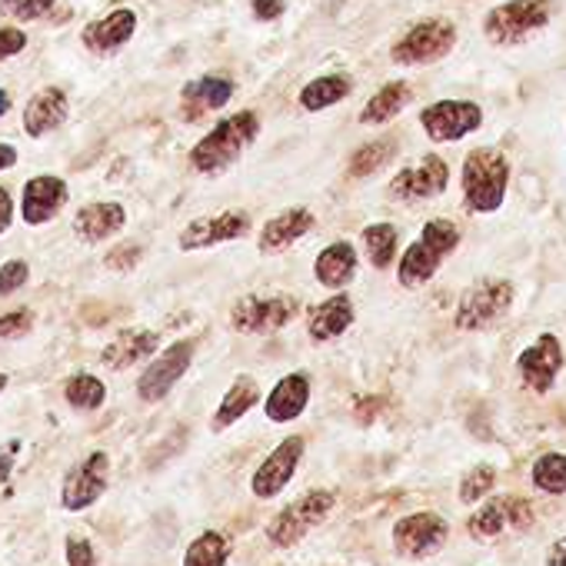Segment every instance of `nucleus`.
Returning a JSON list of instances; mask_svg holds the SVG:
<instances>
[{
    "label": "nucleus",
    "mask_w": 566,
    "mask_h": 566,
    "mask_svg": "<svg viewBox=\"0 0 566 566\" xmlns=\"http://www.w3.org/2000/svg\"><path fill=\"white\" fill-rule=\"evenodd\" d=\"M317 217L311 207H287V210H280L273 213L260 233H256V250L263 256H273V253H283V250H291L297 240H304L311 230H314Z\"/></svg>",
    "instance_id": "4468645a"
},
{
    "label": "nucleus",
    "mask_w": 566,
    "mask_h": 566,
    "mask_svg": "<svg viewBox=\"0 0 566 566\" xmlns=\"http://www.w3.org/2000/svg\"><path fill=\"white\" fill-rule=\"evenodd\" d=\"M127 223V210L117 200H97L77 210L74 217V233L84 243H104L111 237H117Z\"/></svg>",
    "instance_id": "5701e85b"
},
{
    "label": "nucleus",
    "mask_w": 566,
    "mask_h": 566,
    "mask_svg": "<svg viewBox=\"0 0 566 566\" xmlns=\"http://www.w3.org/2000/svg\"><path fill=\"white\" fill-rule=\"evenodd\" d=\"M493 483H496L493 467H473V470L463 476V483H460V500H463V503H476V500H483V496L493 490Z\"/></svg>",
    "instance_id": "e433bc0d"
},
{
    "label": "nucleus",
    "mask_w": 566,
    "mask_h": 566,
    "mask_svg": "<svg viewBox=\"0 0 566 566\" xmlns=\"http://www.w3.org/2000/svg\"><path fill=\"white\" fill-rule=\"evenodd\" d=\"M546 566H566V536H563V539H556V543L549 546Z\"/></svg>",
    "instance_id": "a18cd8bd"
},
{
    "label": "nucleus",
    "mask_w": 566,
    "mask_h": 566,
    "mask_svg": "<svg viewBox=\"0 0 566 566\" xmlns=\"http://www.w3.org/2000/svg\"><path fill=\"white\" fill-rule=\"evenodd\" d=\"M301 314L297 294H247L230 307V331L237 334H276Z\"/></svg>",
    "instance_id": "0eeeda50"
},
{
    "label": "nucleus",
    "mask_w": 566,
    "mask_h": 566,
    "mask_svg": "<svg viewBox=\"0 0 566 566\" xmlns=\"http://www.w3.org/2000/svg\"><path fill=\"white\" fill-rule=\"evenodd\" d=\"M394 157H397V137H394V134L377 137V140L364 144L360 150H354L347 174H350V177H357V180H364V177H370V174L384 170Z\"/></svg>",
    "instance_id": "7c9ffc66"
},
{
    "label": "nucleus",
    "mask_w": 566,
    "mask_h": 566,
    "mask_svg": "<svg viewBox=\"0 0 566 566\" xmlns=\"http://www.w3.org/2000/svg\"><path fill=\"white\" fill-rule=\"evenodd\" d=\"M420 127L433 144H453L483 127V107L476 101H433L420 111Z\"/></svg>",
    "instance_id": "6e6552de"
},
{
    "label": "nucleus",
    "mask_w": 566,
    "mask_h": 566,
    "mask_svg": "<svg viewBox=\"0 0 566 566\" xmlns=\"http://www.w3.org/2000/svg\"><path fill=\"white\" fill-rule=\"evenodd\" d=\"M250 230H253V217L247 210H220V213L190 220L180 230L177 243H180V250H207V247H217V243L243 240Z\"/></svg>",
    "instance_id": "f8f14e48"
},
{
    "label": "nucleus",
    "mask_w": 566,
    "mask_h": 566,
    "mask_svg": "<svg viewBox=\"0 0 566 566\" xmlns=\"http://www.w3.org/2000/svg\"><path fill=\"white\" fill-rule=\"evenodd\" d=\"M14 164H18V147L0 144V170H8V167H14Z\"/></svg>",
    "instance_id": "49530a36"
},
{
    "label": "nucleus",
    "mask_w": 566,
    "mask_h": 566,
    "mask_svg": "<svg viewBox=\"0 0 566 566\" xmlns=\"http://www.w3.org/2000/svg\"><path fill=\"white\" fill-rule=\"evenodd\" d=\"M64 397H67V403L77 407V410H101L104 400H107V387H104V380L94 377V374H74V377L67 380V387H64Z\"/></svg>",
    "instance_id": "473e14b6"
},
{
    "label": "nucleus",
    "mask_w": 566,
    "mask_h": 566,
    "mask_svg": "<svg viewBox=\"0 0 566 566\" xmlns=\"http://www.w3.org/2000/svg\"><path fill=\"white\" fill-rule=\"evenodd\" d=\"M256 403H260V387H256V380H253L250 374H240V377L230 384V390L223 394V400H220V407H217L210 427H213V430H227V427H233L240 417H247Z\"/></svg>",
    "instance_id": "c85d7f7f"
},
{
    "label": "nucleus",
    "mask_w": 566,
    "mask_h": 566,
    "mask_svg": "<svg viewBox=\"0 0 566 566\" xmlns=\"http://www.w3.org/2000/svg\"><path fill=\"white\" fill-rule=\"evenodd\" d=\"M71 114V97L64 87H44L41 94H34L24 107V130L31 137H44L51 130H57Z\"/></svg>",
    "instance_id": "393cba45"
},
{
    "label": "nucleus",
    "mask_w": 566,
    "mask_h": 566,
    "mask_svg": "<svg viewBox=\"0 0 566 566\" xmlns=\"http://www.w3.org/2000/svg\"><path fill=\"white\" fill-rule=\"evenodd\" d=\"M193 350H197V340H177V344H170L167 350H160V354L147 364V370L140 374V380H137V397H140L144 403L164 400V397L177 387V380L190 370Z\"/></svg>",
    "instance_id": "9b49d317"
},
{
    "label": "nucleus",
    "mask_w": 566,
    "mask_h": 566,
    "mask_svg": "<svg viewBox=\"0 0 566 566\" xmlns=\"http://www.w3.org/2000/svg\"><path fill=\"white\" fill-rule=\"evenodd\" d=\"M28 276H31V266H28V260H8L4 266H0V294H18L24 283H28Z\"/></svg>",
    "instance_id": "4c0bfd02"
},
{
    "label": "nucleus",
    "mask_w": 566,
    "mask_h": 566,
    "mask_svg": "<svg viewBox=\"0 0 566 566\" xmlns=\"http://www.w3.org/2000/svg\"><path fill=\"white\" fill-rule=\"evenodd\" d=\"M360 243L374 270H387L400 256V233L394 223H367L360 233Z\"/></svg>",
    "instance_id": "c756f323"
},
{
    "label": "nucleus",
    "mask_w": 566,
    "mask_h": 566,
    "mask_svg": "<svg viewBox=\"0 0 566 566\" xmlns=\"http://www.w3.org/2000/svg\"><path fill=\"white\" fill-rule=\"evenodd\" d=\"M71 200V187L67 180L54 177V174H41V177H31L24 184V193H21V217L28 227H41V223H51L64 203Z\"/></svg>",
    "instance_id": "2eb2a0df"
},
{
    "label": "nucleus",
    "mask_w": 566,
    "mask_h": 566,
    "mask_svg": "<svg viewBox=\"0 0 566 566\" xmlns=\"http://www.w3.org/2000/svg\"><path fill=\"white\" fill-rule=\"evenodd\" d=\"M510 157L500 147H473L460 167L463 203L470 213H496L510 190Z\"/></svg>",
    "instance_id": "f03ea898"
},
{
    "label": "nucleus",
    "mask_w": 566,
    "mask_h": 566,
    "mask_svg": "<svg viewBox=\"0 0 566 566\" xmlns=\"http://www.w3.org/2000/svg\"><path fill=\"white\" fill-rule=\"evenodd\" d=\"M563 370V344L556 334H539L520 357H516V374L533 394H549L556 377Z\"/></svg>",
    "instance_id": "ddd939ff"
},
{
    "label": "nucleus",
    "mask_w": 566,
    "mask_h": 566,
    "mask_svg": "<svg viewBox=\"0 0 566 566\" xmlns=\"http://www.w3.org/2000/svg\"><path fill=\"white\" fill-rule=\"evenodd\" d=\"M450 187V164L440 154H423L403 164L390 180V200H433Z\"/></svg>",
    "instance_id": "1a4fd4ad"
},
{
    "label": "nucleus",
    "mask_w": 566,
    "mask_h": 566,
    "mask_svg": "<svg viewBox=\"0 0 566 566\" xmlns=\"http://www.w3.org/2000/svg\"><path fill=\"white\" fill-rule=\"evenodd\" d=\"M137 34V14L130 8H117L97 21H91L84 31H81V44L97 54V57H111L117 54L124 44H130V38Z\"/></svg>",
    "instance_id": "aec40b11"
},
{
    "label": "nucleus",
    "mask_w": 566,
    "mask_h": 566,
    "mask_svg": "<svg viewBox=\"0 0 566 566\" xmlns=\"http://www.w3.org/2000/svg\"><path fill=\"white\" fill-rule=\"evenodd\" d=\"M137 260H140V247H137V243H124V247H117V250L107 256V266H111V270H130Z\"/></svg>",
    "instance_id": "37998d69"
},
{
    "label": "nucleus",
    "mask_w": 566,
    "mask_h": 566,
    "mask_svg": "<svg viewBox=\"0 0 566 566\" xmlns=\"http://www.w3.org/2000/svg\"><path fill=\"white\" fill-rule=\"evenodd\" d=\"M107 480H111V460H107L104 450H97L67 473V480H64V506L67 510H84V506L97 503L104 496V490H107Z\"/></svg>",
    "instance_id": "a211bd4d"
},
{
    "label": "nucleus",
    "mask_w": 566,
    "mask_h": 566,
    "mask_svg": "<svg viewBox=\"0 0 566 566\" xmlns=\"http://www.w3.org/2000/svg\"><path fill=\"white\" fill-rule=\"evenodd\" d=\"M34 314L31 311H8V314H0V337H18L31 327Z\"/></svg>",
    "instance_id": "79ce46f5"
},
{
    "label": "nucleus",
    "mask_w": 566,
    "mask_h": 566,
    "mask_svg": "<svg viewBox=\"0 0 566 566\" xmlns=\"http://www.w3.org/2000/svg\"><path fill=\"white\" fill-rule=\"evenodd\" d=\"M453 48H457V24L447 18H423L394 41L390 61L397 67H427L450 57Z\"/></svg>",
    "instance_id": "423d86ee"
},
{
    "label": "nucleus",
    "mask_w": 566,
    "mask_h": 566,
    "mask_svg": "<svg viewBox=\"0 0 566 566\" xmlns=\"http://www.w3.org/2000/svg\"><path fill=\"white\" fill-rule=\"evenodd\" d=\"M260 134V117L256 111H237L223 120H217V127L207 130V137H200L190 147V167L203 177H217L223 170H230L243 150L256 140Z\"/></svg>",
    "instance_id": "f257e3e1"
},
{
    "label": "nucleus",
    "mask_w": 566,
    "mask_h": 566,
    "mask_svg": "<svg viewBox=\"0 0 566 566\" xmlns=\"http://www.w3.org/2000/svg\"><path fill=\"white\" fill-rule=\"evenodd\" d=\"M307 403H311V374L297 370V374H287L276 380V387L270 390V397L263 403V413L273 423H291L307 410Z\"/></svg>",
    "instance_id": "4be33fe9"
},
{
    "label": "nucleus",
    "mask_w": 566,
    "mask_h": 566,
    "mask_svg": "<svg viewBox=\"0 0 566 566\" xmlns=\"http://www.w3.org/2000/svg\"><path fill=\"white\" fill-rule=\"evenodd\" d=\"M553 18V0H503L483 14V34L496 48H513L543 31Z\"/></svg>",
    "instance_id": "20e7f679"
},
{
    "label": "nucleus",
    "mask_w": 566,
    "mask_h": 566,
    "mask_svg": "<svg viewBox=\"0 0 566 566\" xmlns=\"http://www.w3.org/2000/svg\"><path fill=\"white\" fill-rule=\"evenodd\" d=\"M447 539V523L437 513H410L394 526V546L400 556L423 559L437 553Z\"/></svg>",
    "instance_id": "dca6fc26"
},
{
    "label": "nucleus",
    "mask_w": 566,
    "mask_h": 566,
    "mask_svg": "<svg viewBox=\"0 0 566 566\" xmlns=\"http://www.w3.org/2000/svg\"><path fill=\"white\" fill-rule=\"evenodd\" d=\"M4 390H8V374L0 370V394H4Z\"/></svg>",
    "instance_id": "09e8293b"
},
{
    "label": "nucleus",
    "mask_w": 566,
    "mask_h": 566,
    "mask_svg": "<svg viewBox=\"0 0 566 566\" xmlns=\"http://www.w3.org/2000/svg\"><path fill=\"white\" fill-rule=\"evenodd\" d=\"M460 227L447 217H430L420 227V237L403 250V256L397 260V280L403 287H423L437 276V270L443 266V260L450 253H457L460 247Z\"/></svg>",
    "instance_id": "7ed1b4c3"
},
{
    "label": "nucleus",
    "mask_w": 566,
    "mask_h": 566,
    "mask_svg": "<svg viewBox=\"0 0 566 566\" xmlns=\"http://www.w3.org/2000/svg\"><path fill=\"white\" fill-rule=\"evenodd\" d=\"M301 460H304V440H301V437H287V440H283V443L256 467V473H253V493L263 496V500L276 496L283 486H287V483L294 480Z\"/></svg>",
    "instance_id": "6ab92c4d"
},
{
    "label": "nucleus",
    "mask_w": 566,
    "mask_h": 566,
    "mask_svg": "<svg viewBox=\"0 0 566 566\" xmlns=\"http://www.w3.org/2000/svg\"><path fill=\"white\" fill-rule=\"evenodd\" d=\"M334 510V496L327 490H311L301 500H294L291 506H283L276 513V520L270 523V543L273 546H294L297 539H304L327 513Z\"/></svg>",
    "instance_id": "9d476101"
},
{
    "label": "nucleus",
    "mask_w": 566,
    "mask_h": 566,
    "mask_svg": "<svg viewBox=\"0 0 566 566\" xmlns=\"http://www.w3.org/2000/svg\"><path fill=\"white\" fill-rule=\"evenodd\" d=\"M28 48V34L18 28H0V61H11Z\"/></svg>",
    "instance_id": "58836bf2"
},
{
    "label": "nucleus",
    "mask_w": 566,
    "mask_h": 566,
    "mask_svg": "<svg viewBox=\"0 0 566 566\" xmlns=\"http://www.w3.org/2000/svg\"><path fill=\"white\" fill-rule=\"evenodd\" d=\"M14 223V197L8 187H0V233H8Z\"/></svg>",
    "instance_id": "c03bdc74"
},
{
    "label": "nucleus",
    "mask_w": 566,
    "mask_h": 566,
    "mask_svg": "<svg viewBox=\"0 0 566 566\" xmlns=\"http://www.w3.org/2000/svg\"><path fill=\"white\" fill-rule=\"evenodd\" d=\"M233 97V81L227 74H203L197 81H187L180 91V117L187 124L203 120L213 111H223Z\"/></svg>",
    "instance_id": "f3484780"
},
{
    "label": "nucleus",
    "mask_w": 566,
    "mask_h": 566,
    "mask_svg": "<svg viewBox=\"0 0 566 566\" xmlns=\"http://www.w3.org/2000/svg\"><path fill=\"white\" fill-rule=\"evenodd\" d=\"M354 91V81L347 74H324V77H314L301 87L297 94V104L307 111V114H321V111H331L337 104H344Z\"/></svg>",
    "instance_id": "bb28decb"
},
{
    "label": "nucleus",
    "mask_w": 566,
    "mask_h": 566,
    "mask_svg": "<svg viewBox=\"0 0 566 566\" xmlns=\"http://www.w3.org/2000/svg\"><path fill=\"white\" fill-rule=\"evenodd\" d=\"M413 101V87L407 81H387L360 111V124L364 127H380V124H390L407 104Z\"/></svg>",
    "instance_id": "cd10ccee"
},
{
    "label": "nucleus",
    "mask_w": 566,
    "mask_h": 566,
    "mask_svg": "<svg viewBox=\"0 0 566 566\" xmlns=\"http://www.w3.org/2000/svg\"><path fill=\"white\" fill-rule=\"evenodd\" d=\"M520 503L516 500H496V503H486L483 510H476L470 516V533L476 539H493L496 533H503L506 523H513V510Z\"/></svg>",
    "instance_id": "2f4dec72"
},
{
    "label": "nucleus",
    "mask_w": 566,
    "mask_h": 566,
    "mask_svg": "<svg viewBox=\"0 0 566 566\" xmlns=\"http://www.w3.org/2000/svg\"><path fill=\"white\" fill-rule=\"evenodd\" d=\"M160 347V337L154 331H124L104 347V364L111 370H127L140 360H150Z\"/></svg>",
    "instance_id": "a878e982"
},
{
    "label": "nucleus",
    "mask_w": 566,
    "mask_h": 566,
    "mask_svg": "<svg viewBox=\"0 0 566 566\" xmlns=\"http://www.w3.org/2000/svg\"><path fill=\"white\" fill-rule=\"evenodd\" d=\"M533 483L543 493H566V453H543L533 463Z\"/></svg>",
    "instance_id": "f704fd0d"
},
{
    "label": "nucleus",
    "mask_w": 566,
    "mask_h": 566,
    "mask_svg": "<svg viewBox=\"0 0 566 566\" xmlns=\"http://www.w3.org/2000/svg\"><path fill=\"white\" fill-rule=\"evenodd\" d=\"M11 111V94L8 91H0V117H4Z\"/></svg>",
    "instance_id": "de8ad7c7"
},
{
    "label": "nucleus",
    "mask_w": 566,
    "mask_h": 566,
    "mask_svg": "<svg viewBox=\"0 0 566 566\" xmlns=\"http://www.w3.org/2000/svg\"><path fill=\"white\" fill-rule=\"evenodd\" d=\"M57 0H0V18L11 21H38L44 18Z\"/></svg>",
    "instance_id": "c9c22d12"
},
{
    "label": "nucleus",
    "mask_w": 566,
    "mask_h": 566,
    "mask_svg": "<svg viewBox=\"0 0 566 566\" xmlns=\"http://www.w3.org/2000/svg\"><path fill=\"white\" fill-rule=\"evenodd\" d=\"M250 14H253L260 24L280 21L283 14H287V0H250Z\"/></svg>",
    "instance_id": "ea45409f"
},
{
    "label": "nucleus",
    "mask_w": 566,
    "mask_h": 566,
    "mask_svg": "<svg viewBox=\"0 0 566 566\" xmlns=\"http://www.w3.org/2000/svg\"><path fill=\"white\" fill-rule=\"evenodd\" d=\"M357 321V307L350 301V294L344 291H334V297H324L321 304L311 307L307 314V334L314 344H327V340H337L344 337Z\"/></svg>",
    "instance_id": "412c9836"
},
{
    "label": "nucleus",
    "mask_w": 566,
    "mask_h": 566,
    "mask_svg": "<svg viewBox=\"0 0 566 566\" xmlns=\"http://www.w3.org/2000/svg\"><path fill=\"white\" fill-rule=\"evenodd\" d=\"M67 566H97V553L87 539L71 536L67 539Z\"/></svg>",
    "instance_id": "a19ab883"
},
{
    "label": "nucleus",
    "mask_w": 566,
    "mask_h": 566,
    "mask_svg": "<svg viewBox=\"0 0 566 566\" xmlns=\"http://www.w3.org/2000/svg\"><path fill=\"white\" fill-rule=\"evenodd\" d=\"M357 263H360L357 247L350 240H334L331 247H324L317 253L314 276H317L321 287H327V291H344L347 283L357 276Z\"/></svg>",
    "instance_id": "b1692460"
},
{
    "label": "nucleus",
    "mask_w": 566,
    "mask_h": 566,
    "mask_svg": "<svg viewBox=\"0 0 566 566\" xmlns=\"http://www.w3.org/2000/svg\"><path fill=\"white\" fill-rule=\"evenodd\" d=\"M513 283L503 276H480L460 294L453 311L457 331H486L496 321H503L513 307Z\"/></svg>",
    "instance_id": "39448f33"
},
{
    "label": "nucleus",
    "mask_w": 566,
    "mask_h": 566,
    "mask_svg": "<svg viewBox=\"0 0 566 566\" xmlns=\"http://www.w3.org/2000/svg\"><path fill=\"white\" fill-rule=\"evenodd\" d=\"M230 556V546H227V536L220 533H203L190 543L187 556H184V566H223Z\"/></svg>",
    "instance_id": "72a5a7b5"
}]
</instances>
